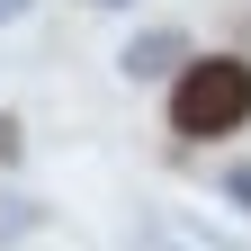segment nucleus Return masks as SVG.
I'll return each mask as SVG.
<instances>
[{"instance_id":"nucleus-5","label":"nucleus","mask_w":251,"mask_h":251,"mask_svg":"<svg viewBox=\"0 0 251 251\" xmlns=\"http://www.w3.org/2000/svg\"><path fill=\"white\" fill-rule=\"evenodd\" d=\"M90 9H126V0H90Z\"/></svg>"},{"instance_id":"nucleus-2","label":"nucleus","mask_w":251,"mask_h":251,"mask_svg":"<svg viewBox=\"0 0 251 251\" xmlns=\"http://www.w3.org/2000/svg\"><path fill=\"white\" fill-rule=\"evenodd\" d=\"M188 54H198V45H188V27H135L126 54H117V72H126V81H171Z\"/></svg>"},{"instance_id":"nucleus-4","label":"nucleus","mask_w":251,"mask_h":251,"mask_svg":"<svg viewBox=\"0 0 251 251\" xmlns=\"http://www.w3.org/2000/svg\"><path fill=\"white\" fill-rule=\"evenodd\" d=\"M225 198H233V206L251 215V162H233V171H225Z\"/></svg>"},{"instance_id":"nucleus-1","label":"nucleus","mask_w":251,"mask_h":251,"mask_svg":"<svg viewBox=\"0 0 251 251\" xmlns=\"http://www.w3.org/2000/svg\"><path fill=\"white\" fill-rule=\"evenodd\" d=\"M251 126V63L242 54H188L171 72V135H242Z\"/></svg>"},{"instance_id":"nucleus-3","label":"nucleus","mask_w":251,"mask_h":251,"mask_svg":"<svg viewBox=\"0 0 251 251\" xmlns=\"http://www.w3.org/2000/svg\"><path fill=\"white\" fill-rule=\"evenodd\" d=\"M18 162H27V126L0 108V171H18Z\"/></svg>"}]
</instances>
